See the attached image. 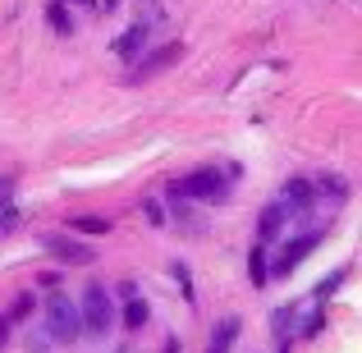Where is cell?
I'll use <instances>...</instances> for the list:
<instances>
[{
  "label": "cell",
  "instance_id": "obj_1",
  "mask_svg": "<svg viewBox=\"0 0 362 353\" xmlns=\"http://www.w3.org/2000/svg\"><path fill=\"white\" fill-rule=\"evenodd\" d=\"M110 294H106V284H97L92 280L88 289H83V303H78V321H83V330L88 335H106L110 330Z\"/></svg>",
  "mask_w": 362,
  "mask_h": 353
},
{
  "label": "cell",
  "instance_id": "obj_2",
  "mask_svg": "<svg viewBox=\"0 0 362 353\" xmlns=\"http://www.w3.org/2000/svg\"><path fill=\"white\" fill-rule=\"evenodd\" d=\"M175 193L184 197V202L188 197H197V202H221L225 197V175L221 170H193V175H184L175 184Z\"/></svg>",
  "mask_w": 362,
  "mask_h": 353
},
{
  "label": "cell",
  "instance_id": "obj_3",
  "mask_svg": "<svg viewBox=\"0 0 362 353\" xmlns=\"http://www.w3.org/2000/svg\"><path fill=\"white\" fill-rule=\"evenodd\" d=\"M46 326H51L55 340H78L83 335V321H78V303H69L64 294H55L46 303Z\"/></svg>",
  "mask_w": 362,
  "mask_h": 353
},
{
  "label": "cell",
  "instance_id": "obj_4",
  "mask_svg": "<svg viewBox=\"0 0 362 353\" xmlns=\"http://www.w3.org/2000/svg\"><path fill=\"white\" fill-rule=\"evenodd\" d=\"M179 55H184V46H179V42H165V46H156L151 55H142V60H138V69H133V83H147V79H156V74H160V69H170V64H175Z\"/></svg>",
  "mask_w": 362,
  "mask_h": 353
},
{
  "label": "cell",
  "instance_id": "obj_5",
  "mask_svg": "<svg viewBox=\"0 0 362 353\" xmlns=\"http://www.w3.org/2000/svg\"><path fill=\"white\" fill-rule=\"evenodd\" d=\"M317 243H321V234H303V238H293V243H284V253L275 257V275H289Z\"/></svg>",
  "mask_w": 362,
  "mask_h": 353
},
{
  "label": "cell",
  "instance_id": "obj_6",
  "mask_svg": "<svg viewBox=\"0 0 362 353\" xmlns=\"http://www.w3.org/2000/svg\"><path fill=\"white\" fill-rule=\"evenodd\" d=\"M280 207L284 212H308L312 207V184L308 179H289V184L280 188Z\"/></svg>",
  "mask_w": 362,
  "mask_h": 353
},
{
  "label": "cell",
  "instance_id": "obj_7",
  "mask_svg": "<svg viewBox=\"0 0 362 353\" xmlns=\"http://www.w3.org/2000/svg\"><path fill=\"white\" fill-rule=\"evenodd\" d=\"M46 248H51L60 262H78V266H88L92 262V248H83V243H74V238H60V234H51L46 238Z\"/></svg>",
  "mask_w": 362,
  "mask_h": 353
},
{
  "label": "cell",
  "instance_id": "obj_8",
  "mask_svg": "<svg viewBox=\"0 0 362 353\" xmlns=\"http://www.w3.org/2000/svg\"><path fill=\"white\" fill-rule=\"evenodd\" d=\"M142 46H147V28H142V23H133L129 33L115 37V55H119V60H138Z\"/></svg>",
  "mask_w": 362,
  "mask_h": 353
},
{
  "label": "cell",
  "instance_id": "obj_9",
  "mask_svg": "<svg viewBox=\"0 0 362 353\" xmlns=\"http://www.w3.org/2000/svg\"><path fill=\"white\" fill-rule=\"evenodd\" d=\"M284 216H289V212H284L280 202H275V207H266V212H262V225H257V238H262V243H271V238L284 230Z\"/></svg>",
  "mask_w": 362,
  "mask_h": 353
},
{
  "label": "cell",
  "instance_id": "obj_10",
  "mask_svg": "<svg viewBox=\"0 0 362 353\" xmlns=\"http://www.w3.org/2000/svg\"><path fill=\"white\" fill-rule=\"evenodd\" d=\"M234 340H239V317H225L221 326L211 330V353H230Z\"/></svg>",
  "mask_w": 362,
  "mask_h": 353
},
{
  "label": "cell",
  "instance_id": "obj_11",
  "mask_svg": "<svg viewBox=\"0 0 362 353\" xmlns=\"http://www.w3.org/2000/svg\"><path fill=\"white\" fill-rule=\"evenodd\" d=\"M317 188H321V193H330L335 202H344V197H349V179H339V175H321Z\"/></svg>",
  "mask_w": 362,
  "mask_h": 353
},
{
  "label": "cell",
  "instance_id": "obj_12",
  "mask_svg": "<svg viewBox=\"0 0 362 353\" xmlns=\"http://www.w3.org/2000/svg\"><path fill=\"white\" fill-rule=\"evenodd\" d=\"M247 280H252V284H266V280H271V271H266V257H262V248H252V257H247Z\"/></svg>",
  "mask_w": 362,
  "mask_h": 353
},
{
  "label": "cell",
  "instance_id": "obj_13",
  "mask_svg": "<svg viewBox=\"0 0 362 353\" xmlns=\"http://www.w3.org/2000/svg\"><path fill=\"white\" fill-rule=\"evenodd\" d=\"M138 5H142L138 23H142V28H147V33H151V28H156L160 18H165V9H160V0H138Z\"/></svg>",
  "mask_w": 362,
  "mask_h": 353
},
{
  "label": "cell",
  "instance_id": "obj_14",
  "mask_svg": "<svg viewBox=\"0 0 362 353\" xmlns=\"http://www.w3.org/2000/svg\"><path fill=\"white\" fill-rule=\"evenodd\" d=\"M124 326H129V330L147 326V303H129V308H124Z\"/></svg>",
  "mask_w": 362,
  "mask_h": 353
},
{
  "label": "cell",
  "instance_id": "obj_15",
  "mask_svg": "<svg viewBox=\"0 0 362 353\" xmlns=\"http://www.w3.org/2000/svg\"><path fill=\"white\" fill-rule=\"evenodd\" d=\"M74 230H83V234H106L110 221H101V216H83V221H74Z\"/></svg>",
  "mask_w": 362,
  "mask_h": 353
},
{
  "label": "cell",
  "instance_id": "obj_16",
  "mask_svg": "<svg viewBox=\"0 0 362 353\" xmlns=\"http://www.w3.org/2000/svg\"><path fill=\"white\" fill-rule=\"evenodd\" d=\"M46 18H51V28H55V33H74V23L64 18V5H51V9H46Z\"/></svg>",
  "mask_w": 362,
  "mask_h": 353
},
{
  "label": "cell",
  "instance_id": "obj_17",
  "mask_svg": "<svg viewBox=\"0 0 362 353\" xmlns=\"http://www.w3.org/2000/svg\"><path fill=\"white\" fill-rule=\"evenodd\" d=\"M142 212H147V221L156 225V230L165 225V212H160V202H151V197H147V202H142Z\"/></svg>",
  "mask_w": 362,
  "mask_h": 353
},
{
  "label": "cell",
  "instance_id": "obj_18",
  "mask_svg": "<svg viewBox=\"0 0 362 353\" xmlns=\"http://www.w3.org/2000/svg\"><path fill=\"white\" fill-rule=\"evenodd\" d=\"M14 225H18V212H14V207H5V212H0V234H9Z\"/></svg>",
  "mask_w": 362,
  "mask_h": 353
},
{
  "label": "cell",
  "instance_id": "obj_19",
  "mask_svg": "<svg viewBox=\"0 0 362 353\" xmlns=\"http://www.w3.org/2000/svg\"><path fill=\"white\" fill-rule=\"evenodd\" d=\"M170 271H175V280H179V289H184V294H188V299H193V284H188V271H184V266H179V262H175V266H170Z\"/></svg>",
  "mask_w": 362,
  "mask_h": 353
},
{
  "label": "cell",
  "instance_id": "obj_20",
  "mask_svg": "<svg viewBox=\"0 0 362 353\" xmlns=\"http://www.w3.org/2000/svg\"><path fill=\"white\" fill-rule=\"evenodd\" d=\"M28 308H33V299H28V294H23V299L14 303V312H9V321H23V317H28Z\"/></svg>",
  "mask_w": 362,
  "mask_h": 353
},
{
  "label": "cell",
  "instance_id": "obj_21",
  "mask_svg": "<svg viewBox=\"0 0 362 353\" xmlns=\"http://www.w3.org/2000/svg\"><path fill=\"white\" fill-rule=\"evenodd\" d=\"M9 202H14V184H9V179H0V212H5Z\"/></svg>",
  "mask_w": 362,
  "mask_h": 353
},
{
  "label": "cell",
  "instance_id": "obj_22",
  "mask_svg": "<svg viewBox=\"0 0 362 353\" xmlns=\"http://www.w3.org/2000/svg\"><path fill=\"white\" fill-rule=\"evenodd\" d=\"M97 9H101V14H115V9H119V0H97Z\"/></svg>",
  "mask_w": 362,
  "mask_h": 353
},
{
  "label": "cell",
  "instance_id": "obj_23",
  "mask_svg": "<svg viewBox=\"0 0 362 353\" xmlns=\"http://www.w3.org/2000/svg\"><path fill=\"white\" fill-rule=\"evenodd\" d=\"M74 5H78V9H97V0H74Z\"/></svg>",
  "mask_w": 362,
  "mask_h": 353
},
{
  "label": "cell",
  "instance_id": "obj_24",
  "mask_svg": "<svg viewBox=\"0 0 362 353\" xmlns=\"http://www.w3.org/2000/svg\"><path fill=\"white\" fill-rule=\"evenodd\" d=\"M165 353H179V340H170V345H165Z\"/></svg>",
  "mask_w": 362,
  "mask_h": 353
}]
</instances>
